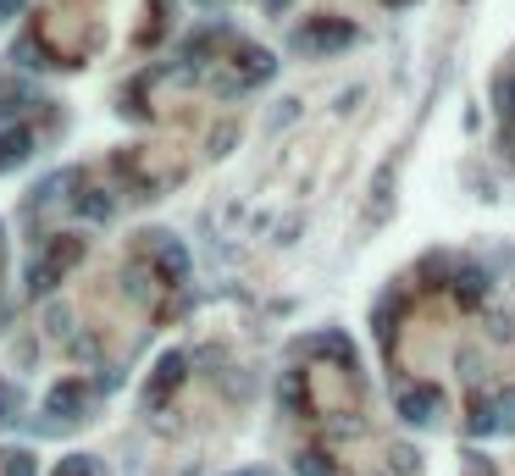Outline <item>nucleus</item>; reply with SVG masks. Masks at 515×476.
Returning <instances> with one entry per match:
<instances>
[{
    "mask_svg": "<svg viewBox=\"0 0 515 476\" xmlns=\"http://www.w3.org/2000/svg\"><path fill=\"white\" fill-rule=\"evenodd\" d=\"M6 12H17V0H0V23H6Z\"/></svg>",
    "mask_w": 515,
    "mask_h": 476,
    "instance_id": "f257e3e1",
    "label": "nucleus"
}]
</instances>
